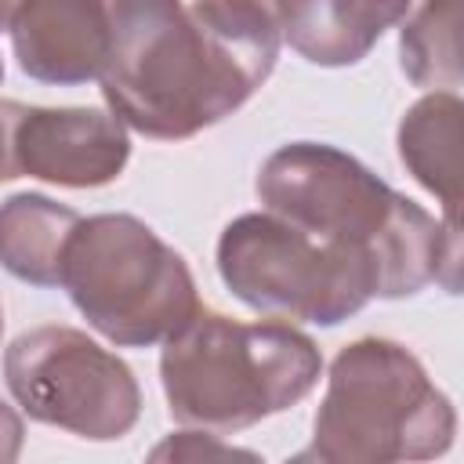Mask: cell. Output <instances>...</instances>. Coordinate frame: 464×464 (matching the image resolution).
Returning a JSON list of instances; mask_svg holds the SVG:
<instances>
[{
    "mask_svg": "<svg viewBox=\"0 0 464 464\" xmlns=\"http://www.w3.org/2000/svg\"><path fill=\"white\" fill-rule=\"evenodd\" d=\"M276 58V22L243 0H120L98 83L123 127L181 141L232 116Z\"/></svg>",
    "mask_w": 464,
    "mask_h": 464,
    "instance_id": "1",
    "label": "cell"
},
{
    "mask_svg": "<svg viewBox=\"0 0 464 464\" xmlns=\"http://www.w3.org/2000/svg\"><path fill=\"white\" fill-rule=\"evenodd\" d=\"M257 199L268 214L359 250L373 265L384 301L413 297L428 283L460 290V225H439L420 203L334 145L290 141L276 149L261 163Z\"/></svg>",
    "mask_w": 464,
    "mask_h": 464,
    "instance_id": "2",
    "label": "cell"
},
{
    "mask_svg": "<svg viewBox=\"0 0 464 464\" xmlns=\"http://www.w3.org/2000/svg\"><path fill=\"white\" fill-rule=\"evenodd\" d=\"M315 341L279 319L239 323L214 308L178 326L160 352L170 417L185 428L232 435L297 406L319 384Z\"/></svg>",
    "mask_w": 464,
    "mask_h": 464,
    "instance_id": "3",
    "label": "cell"
},
{
    "mask_svg": "<svg viewBox=\"0 0 464 464\" xmlns=\"http://www.w3.org/2000/svg\"><path fill=\"white\" fill-rule=\"evenodd\" d=\"M453 435L457 410L420 359L399 341L359 337L334 355L312 442L294 460H431L453 446Z\"/></svg>",
    "mask_w": 464,
    "mask_h": 464,
    "instance_id": "4",
    "label": "cell"
},
{
    "mask_svg": "<svg viewBox=\"0 0 464 464\" xmlns=\"http://www.w3.org/2000/svg\"><path fill=\"white\" fill-rule=\"evenodd\" d=\"M58 286L87 326L120 348L160 344L199 308L185 257L134 214L80 218L62 250Z\"/></svg>",
    "mask_w": 464,
    "mask_h": 464,
    "instance_id": "5",
    "label": "cell"
},
{
    "mask_svg": "<svg viewBox=\"0 0 464 464\" xmlns=\"http://www.w3.org/2000/svg\"><path fill=\"white\" fill-rule=\"evenodd\" d=\"M218 276L246 308L315 326H337L377 297V272L359 250L326 243L268 210L239 214L221 228Z\"/></svg>",
    "mask_w": 464,
    "mask_h": 464,
    "instance_id": "6",
    "label": "cell"
},
{
    "mask_svg": "<svg viewBox=\"0 0 464 464\" xmlns=\"http://www.w3.org/2000/svg\"><path fill=\"white\" fill-rule=\"evenodd\" d=\"M4 381L29 420L91 442L123 439L141 417L134 370L83 330L33 326L4 352Z\"/></svg>",
    "mask_w": 464,
    "mask_h": 464,
    "instance_id": "7",
    "label": "cell"
},
{
    "mask_svg": "<svg viewBox=\"0 0 464 464\" xmlns=\"http://www.w3.org/2000/svg\"><path fill=\"white\" fill-rule=\"evenodd\" d=\"M18 170L65 188H98L123 174L130 160L127 127L102 109L22 105L14 123Z\"/></svg>",
    "mask_w": 464,
    "mask_h": 464,
    "instance_id": "8",
    "label": "cell"
},
{
    "mask_svg": "<svg viewBox=\"0 0 464 464\" xmlns=\"http://www.w3.org/2000/svg\"><path fill=\"white\" fill-rule=\"evenodd\" d=\"M120 0H25L11 22V47L29 80L76 87L98 80Z\"/></svg>",
    "mask_w": 464,
    "mask_h": 464,
    "instance_id": "9",
    "label": "cell"
},
{
    "mask_svg": "<svg viewBox=\"0 0 464 464\" xmlns=\"http://www.w3.org/2000/svg\"><path fill=\"white\" fill-rule=\"evenodd\" d=\"M413 0H279L276 29L304 62L341 69L362 62Z\"/></svg>",
    "mask_w": 464,
    "mask_h": 464,
    "instance_id": "10",
    "label": "cell"
},
{
    "mask_svg": "<svg viewBox=\"0 0 464 464\" xmlns=\"http://www.w3.org/2000/svg\"><path fill=\"white\" fill-rule=\"evenodd\" d=\"M460 116L457 91H431L399 123V160L442 203L446 221L460 210Z\"/></svg>",
    "mask_w": 464,
    "mask_h": 464,
    "instance_id": "11",
    "label": "cell"
},
{
    "mask_svg": "<svg viewBox=\"0 0 464 464\" xmlns=\"http://www.w3.org/2000/svg\"><path fill=\"white\" fill-rule=\"evenodd\" d=\"M80 214L44 192H14L0 203V265L29 286H58L62 250Z\"/></svg>",
    "mask_w": 464,
    "mask_h": 464,
    "instance_id": "12",
    "label": "cell"
},
{
    "mask_svg": "<svg viewBox=\"0 0 464 464\" xmlns=\"http://www.w3.org/2000/svg\"><path fill=\"white\" fill-rule=\"evenodd\" d=\"M402 72L413 87H460V0H424L399 29Z\"/></svg>",
    "mask_w": 464,
    "mask_h": 464,
    "instance_id": "13",
    "label": "cell"
},
{
    "mask_svg": "<svg viewBox=\"0 0 464 464\" xmlns=\"http://www.w3.org/2000/svg\"><path fill=\"white\" fill-rule=\"evenodd\" d=\"M218 435H207L199 439V431H181V435H170L163 446L152 450V460H163V457H178V460H196V457H250L246 450H236V446H221L214 442Z\"/></svg>",
    "mask_w": 464,
    "mask_h": 464,
    "instance_id": "14",
    "label": "cell"
},
{
    "mask_svg": "<svg viewBox=\"0 0 464 464\" xmlns=\"http://www.w3.org/2000/svg\"><path fill=\"white\" fill-rule=\"evenodd\" d=\"M18 112H22V102L0 98V181L22 178L18 160H14V123H18Z\"/></svg>",
    "mask_w": 464,
    "mask_h": 464,
    "instance_id": "15",
    "label": "cell"
},
{
    "mask_svg": "<svg viewBox=\"0 0 464 464\" xmlns=\"http://www.w3.org/2000/svg\"><path fill=\"white\" fill-rule=\"evenodd\" d=\"M22 439H25L22 417H18L7 402H0V464L18 460V453H22Z\"/></svg>",
    "mask_w": 464,
    "mask_h": 464,
    "instance_id": "16",
    "label": "cell"
},
{
    "mask_svg": "<svg viewBox=\"0 0 464 464\" xmlns=\"http://www.w3.org/2000/svg\"><path fill=\"white\" fill-rule=\"evenodd\" d=\"M22 4H25V0H0V33L11 29V22H14V14H18Z\"/></svg>",
    "mask_w": 464,
    "mask_h": 464,
    "instance_id": "17",
    "label": "cell"
},
{
    "mask_svg": "<svg viewBox=\"0 0 464 464\" xmlns=\"http://www.w3.org/2000/svg\"><path fill=\"white\" fill-rule=\"evenodd\" d=\"M243 4H250V7H257V11H265L272 22H276V4L279 0H243Z\"/></svg>",
    "mask_w": 464,
    "mask_h": 464,
    "instance_id": "18",
    "label": "cell"
},
{
    "mask_svg": "<svg viewBox=\"0 0 464 464\" xmlns=\"http://www.w3.org/2000/svg\"><path fill=\"white\" fill-rule=\"evenodd\" d=\"M0 337H4V308H0Z\"/></svg>",
    "mask_w": 464,
    "mask_h": 464,
    "instance_id": "19",
    "label": "cell"
},
{
    "mask_svg": "<svg viewBox=\"0 0 464 464\" xmlns=\"http://www.w3.org/2000/svg\"><path fill=\"white\" fill-rule=\"evenodd\" d=\"M0 80H4V62H0Z\"/></svg>",
    "mask_w": 464,
    "mask_h": 464,
    "instance_id": "20",
    "label": "cell"
}]
</instances>
